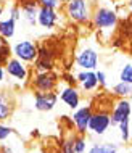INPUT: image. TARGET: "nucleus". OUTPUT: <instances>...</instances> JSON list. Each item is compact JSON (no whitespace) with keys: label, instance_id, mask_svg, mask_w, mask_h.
Masks as SVG:
<instances>
[{"label":"nucleus","instance_id":"obj_1","mask_svg":"<svg viewBox=\"0 0 132 153\" xmlns=\"http://www.w3.org/2000/svg\"><path fill=\"white\" fill-rule=\"evenodd\" d=\"M90 5H92V2H89V0H68L65 5V11L69 16V19H73L74 23L85 24L90 23L93 16Z\"/></svg>","mask_w":132,"mask_h":153},{"label":"nucleus","instance_id":"obj_2","mask_svg":"<svg viewBox=\"0 0 132 153\" xmlns=\"http://www.w3.org/2000/svg\"><path fill=\"white\" fill-rule=\"evenodd\" d=\"M93 24L95 27H98L100 31H108V29H113L114 26L118 24V15L114 10L111 8H106V7H98L93 10Z\"/></svg>","mask_w":132,"mask_h":153},{"label":"nucleus","instance_id":"obj_3","mask_svg":"<svg viewBox=\"0 0 132 153\" xmlns=\"http://www.w3.org/2000/svg\"><path fill=\"white\" fill-rule=\"evenodd\" d=\"M58 84V76L53 71H40L36 73L32 79V87L36 92H52Z\"/></svg>","mask_w":132,"mask_h":153},{"label":"nucleus","instance_id":"obj_4","mask_svg":"<svg viewBox=\"0 0 132 153\" xmlns=\"http://www.w3.org/2000/svg\"><path fill=\"white\" fill-rule=\"evenodd\" d=\"M111 126V113L108 110H100L92 113V118H90L89 123V131L93 132L95 135H103L108 127Z\"/></svg>","mask_w":132,"mask_h":153},{"label":"nucleus","instance_id":"obj_5","mask_svg":"<svg viewBox=\"0 0 132 153\" xmlns=\"http://www.w3.org/2000/svg\"><path fill=\"white\" fill-rule=\"evenodd\" d=\"M13 55L24 63H31V61H36L37 55H39V47L31 40H21V42L15 44Z\"/></svg>","mask_w":132,"mask_h":153},{"label":"nucleus","instance_id":"obj_6","mask_svg":"<svg viewBox=\"0 0 132 153\" xmlns=\"http://www.w3.org/2000/svg\"><path fill=\"white\" fill-rule=\"evenodd\" d=\"M58 95L55 92H36L34 94V108L37 111H52L56 105Z\"/></svg>","mask_w":132,"mask_h":153},{"label":"nucleus","instance_id":"obj_7","mask_svg":"<svg viewBox=\"0 0 132 153\" xmlns=\"http://www.w3.org/2000/svg\"><path fill=\"white\" fill-rule=\"evenodd\" d=\"M92 106H82L73 113V123L76 126V131L79 134H85L89 131V123L92 118Z\"/></svg>","mask_w":132,"mask_h":153},{"label":"nucleus","instance_id":"obj_8","mask_svg":"<svg viewBox=\"0 0 132 153\" xmlns=\"http://www.w3.org/2000/svg\"><path fill=\"white\" fill-rule=\"evenodd\" d=\"M76 65L81 69H92V71H95L98 66V53L93 48H84V50H81L77 53Z\"/></svg>","mask_w":132,"mask_h":153},{"label":"nucleus","instance_id":"obj_9","mask_svg":"<svg viewBox=\"0 0 132 153\" xmlns=\"http://www.w3.org/2000/svg\"><path fill=\"white\" fill-rule=\"evenodd\" d=\"M132 114V103L127 98H121L116 102L113 111H111V126H118L122 119H129Z\"/></svg>","mask_w":132,"mask_h":153},{"label":"nucleus","instance_id":"obj_10","mask_svg":"<svg viewBox=\"0 0 132 153\" xmlns=\"http://www.w3.org/2000/svg\"><path fill=\"white\" fill-rule=\"evenodd\" d=\"M56 21H58V15H56L55 8L50 7H40L39 15H37V24L42 26L44 29H53Z\"/></svg>","mask_w":132,"mask_h":153},{"label":"nucleus","instance_id":"obj_11","mask_svg":"<svg viewBox=\"0 0 132 153\" xmlns=\"http://www.w3.org/2000/svg\"><path fill=\"white\" fill-rule=\"evenodd\" d=\"M36 71H52L53 69V52L48 47H40L39 48V55L36 58Z\"/></svg>","mask_w":132,"mask_h":153},{"label":"nucleus","instance_id":"obj_12","mask_svg":"<svg viewBox=\"0 0 132 153\" xmlns=\"http://www.w3.org/2000/svg\"><path fill=\"white\" fill-rule=\"evenodd\" d=\"M5 69H7L8 76L15 77V79H18V81H24L27 77V69H26V66H24V61L16 58V56L8 60V63L5 65Z\"/></svg>","mask_w":132,"mask_h":153},{"label":"nucleus","instance_id":"obj_13","mask_svg":"<svg viewBox=\"0 0 132 153\" xmlns=\"http://www.w3.org/2000/svg\"><path fill=\"white\" fill-rule=\"evenodd\" d=\"M15 110V100L8 92L0 90V121H5L13 114Z\"/></svg>","mask_w":132,"mask_h":153},{"label":"nucleus","instance_id":"obj_14","mask_svg":"<svg viewBox=\"0 0 132 153\" xmlns=\"http://www.w3.org/2000/svg\"><path fill=\"white\" fill-rule=\"evenodd\" d=\"M77 81L79 84L82 85V89L90 92V90H95L98 84V79H97V71H92V69H84L77 74Z\"/></svg>","mask_w":132,"mask_h":153},{"label":"nucleus","instance_id":"obj_15","mask_svg":"<svg viewBox=\"0 0 132 153\" xmlns=\"http://www.w3.org/2000/svg\"><path fill=\"white\" fill-rule=\"evenodd\" d=\"M60 100L65 103L68 108L71 110H77L79 108V103H81V95L74 87H66L61 90L60 94Z\"/></svg>","mask_w":132,"mask_h":153},{"label":"nucleus","instance_id":"obj_16","mask_svg":"<svg viewBox=\"0 0 132 153\" xmlns=\"http://www.w3.org/2000/svg\"><path fill=\"white\" fill-rule=\"evenodd\" d=\"M39 2L37 0H31L29 3H24V5L21 7L23 10V18L26 19L27 23L31 24V26H36L37 24V15H39Z\"/></svg>","mask_w":132,"mask_h":153},{"label":"nucleus","instance_id":"obj_17","mask_svg":"<svg viewBox=\"0 0 132 153\" xmlns=\"http://www.w3.org/2000/svg\"><path fill=\"white\" fill-rule=\"evenodd\" d=\"M15 29H16V21L13 18L0 19V37L2 39H11L15 36Z\"/></svg>","mask_w":132,"mask_h":153},{"label":"nucleus","instance_id":"obj_18","mask_svg":"<svg viewBox=\"0 0 132 153\" xmlns=\"http://www.w3.org/2000/svg\"><path fill=\"white\" fill-rule=\"evenodd\" d=\"M87 153H118V145L111 142H105V143H93L89 148Z\"/></svg>","mask_w":132,"mask_h":153},{"label":"nucleus","instance_id":"obj_19","mask_svg":"<svg viewBox=\"0 0 132 153\" xmlns=\"http://www.w3.org/2000/svg\"><path fill=\"white\" fill-rule=\"evenodd\" d=\"M113 94L118 95V97L121 98H126L129 97V95H132V84H129V82H122L119 81L118 84L113 85Z\"/></svg>","mask_w":132,"mask_h":153},{"label":"nucleus","instance_id":"obj_20","mask_svg":"<svg viewBox=\"0 0 132 153\" xmlns=\"http://www.w3.org/2000/svg\"><path fill=\"white\" fill-rule=\"evenodd\" d=\"M129 124H131V118L129 119H122V121L118 124L122 142H129L131 140V127H129Z\"/></svg>","mask_w":132,"mask_h":153},{"label":"nucleus","instance_id":"obj_21","mask_svg":"<svg viewBox=\"0 0 132 153\" xmlns=\"http://www.w3.org/2000/svg\"><path fill=\"white\" fill-rule=\"evenodd\" d=\"M119 81L132 84V63H126L119 71Z\"/></svg>","mask_w":132,"mask_h":153},{"label":"nucleus","instance_id":"obj_22","mask_svg":"<svg viewBox=\"0 0 132 153\" xmlns=\"http://www.w3.org/2000/svg\"><path fill=\"white\" fill-rule=\"evenodd\" d=\"M10 55H11V48L8 47V44L3 40L2 45H0V65L5 66L8 63V60H10Z\"/></svg>","mask_w":132,"mask_h":153},{"label":"nucleus","instance_id":"obj_23","mask_svg":"<svg viewBox=\"0 0 132 153\" xmlns=\"http://www.w3.org/2000/svg\"><path fill=\"white\" fill-rule=\"evenodd\" d=\"M74 139H76V137H69V139L63 140V143H61V153H76Z\"/></svg>","mask_w":132,"mask_h":153},{"label":"nucleus","instance_id":"obj_24","mask_svg":"<svg viewBox=\"0 0 132 153\" xmlns=\"http://www.w3.org/2000/svg\"><path fill=\"white\" fill-rule=\"evenodd\" d=\"M74 147H76V153H84L85 152V139L82 137V134L79 137L74 139Z\"/></svg>","mask_w":132,"mask_h":153},{"label":"nucleus","instance_id":"obj_25","mask_svg":"<svg viewBox=\"0 0 132 153\" xmlns=\"http://www.w3.org/2000/svg\"><path fill=\"white\" fill-rule=\"evenodd\" d=\"M11 134H13V129L8 127V126H5V124H2V121H0V142L5 140V139H8Z\"/></svg>","mask_w":132,"mask_h":153},{"label":"nucleus","instance_id":"obj_26","mask_svg":"<svg viewBox=\"0 0 132 153\" xmlns=\"http://www.w3.org/2000/svg\"><path fill=\"white\" fill-rule=\"evenodd\" d=\"M23 13V10H21V7H11V10H10V18H13L15 21H18V19H21V15Z\"/></svg>","mask_w":132,"mask_h":153},{"label":"nucleus","instance_id":"obj_27","mask_svg":"<svg viewBox=\"0 0 132 153\" xmlns=\"http://www.w3.org/2000/svg\"><path fill=\"white\" fill-rule=\"evenodd\" d=\"M40 7H50V8H56L60 5V0H37Z\"/></svg>","mask_w":132,"mask_h":153},{"label":"nucleus","instance_id":"obj_28","mask_svg":"<svg viewBox=\"0 0 132 153\" xmlns=\"http://www.w3.org/2000/svg\"><path fill=\"white\" fill-rule=\"evenodd\" d=\"M97 79H98V84L100 85H103V87L106 85V74L103 71H97Z\"/></svg>","mask_w":132,"mask_h":153},{"label":"nucleus","instance_id":"obj_29","mask_svg":"<svg viewBox=\"0 0 132 153\" xmlns=\"http://www.w3.org/2000/svg\"><path fill=\"white\" fill-rule=\"evenodd\" d=\"M5 73H7V69L3 68V65H0V82L5 79Z\"/></svg>","mask_w":132,"mask_h":153},{"label":"nucleus","instance_id":"obj_30","mask_svg":"<svg viewBox=\"0 0 132 153\" xmlns=\"http://www.w3.org/2000/svg\"><path fill=\"white\" fill-rule=\"evenodd\" d=\"M2 152H3V153H13V150H11V148H8V147H3Z\"/></svg>","mask_w":132,"mask_h":153},{"label":"nucleus","instance_id":"obj_31","mask_svg":"<svg viewBox=\"0 0 132 153\" xmlns=\"http://www.w3.org/2000/svg\"><path fill=\"white\" fill-rule=\"evenodd\" d=\"M129 8L132 10V0H129Z\"/></svg>","mask_w":132,"mask_h":153},{"label":"nucleus","instance_id":"obj_32","mask_svg":"<svg viewBox=\"0 0 132 153\" xmlns=\"http://www.w3.org/2000/svg\"><path fill=\"white\" fill-rule=\"evenodd\" d=\"M2 13H3V8H2V7H0V16H2Z\"/></svg>","mask_w":132,"mask_h":153}]
</instances>
